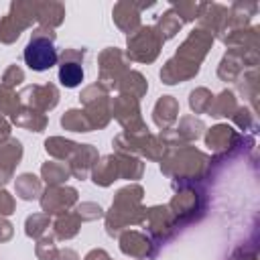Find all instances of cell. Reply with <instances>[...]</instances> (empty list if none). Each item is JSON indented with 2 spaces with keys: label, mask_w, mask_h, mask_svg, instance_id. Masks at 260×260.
I'll list each match as a JSON object with an SVG mask.
<instances>
[{
  "label": "cell",
  "mask_w": 260,
  "mask_h": 260,
  "mask_svg": "<svg viewBox=\"0 0 260 260\" xmlns=\"http://www.w3.org/2000/svg\"><path fill=\"white\" fill-rule=\"evenodd\" d=\"M83 79V69L79 63H63L59 69V81L63 87H75Z\"/></svg>",
  "instance_id": "2"
},
{
  "label": "cell",
  "mask_w": 260,
  "mask_h": 260,
  "mask_svg": "<svg viewBox=\"0 0 260 260\" xmlns=\"http://www.w3.org/2000/svg\"><path fill=\"white\" fill-rule=\"evenodd\" d=\"M24 63L35 71H45L57 63V49L51 37L35 35L24 49Z\"/></svg>",
  "instance_id": "1"
}]
</instances>
